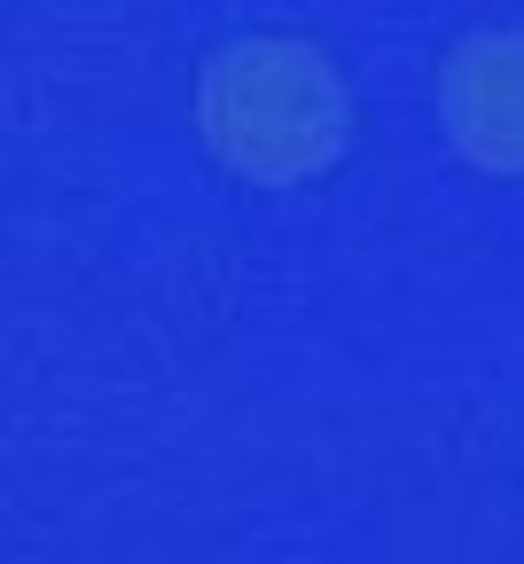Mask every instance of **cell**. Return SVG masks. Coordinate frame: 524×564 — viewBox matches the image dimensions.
I'll use <instances>...</instances> for the list:
<instances>
[{"label": "cell", "instance_id": "cell-1", "mask_svg": "<svg viewBox=\"0 0 524 564\" xmlns=\"http://www.w3.org/2000/svg\"><path fill=\"white\" fill-rule=\"evenodd\" d=\"M204 141L243 181H306L345 150V87L306 40H236L204 63Z\"/></svg>", "mask_w": 524, "mask_h": 564}, {"label": "cell", "instance_id": "cell-2", "mask_svg": "<svg viewBox=\"0 0 524 564\" xmlns=\"http://www.w3.org/2000/svg\"><path fill=\"white\" fill-rule=\"evenodd\" d=\"M446 133L485 173H524V40L478 32L446 63Z\"/></svg>", "mask_w": 524, "mask_h": 564}]
</instances>
